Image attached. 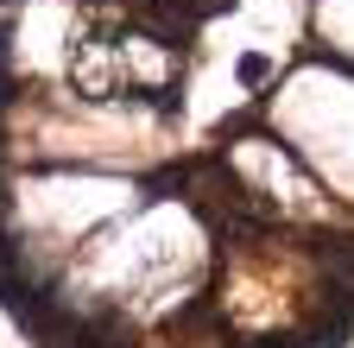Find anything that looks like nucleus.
<instances>
[{
    "mask_svg": "<svg viewBox=\"0 0 354 348\" xmlns=\"http://www.w3.org/2000/svg\"><path fill=\"white\" fill-rule=\"evenodd\" d=\"M266 76H272V57H266V51H247L241 57V82L253 89V82H266Z\"/></svg>",
    "mask_w": 354,
    "mask_h": 348,
    "instance_id": "1",
    "label": "nucleus"
}]
</instances>
